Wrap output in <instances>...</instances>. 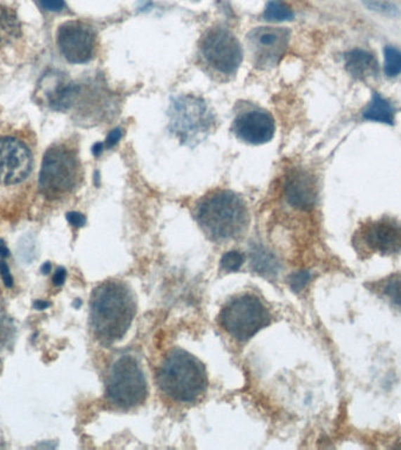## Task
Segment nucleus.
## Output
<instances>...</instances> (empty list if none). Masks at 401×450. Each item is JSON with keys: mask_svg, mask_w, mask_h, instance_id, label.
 Wrapping results in <instances>:
<instances>
[{"mask_svg": "<svg viewBox=\"0 0 401 450\" xmlns=\"http://www.w3.org/2000/svg\"><path fill=\"white\" fill-rule=\"evenodd\" d=\"M52 271V264L50 262L44 263L41 267H40V272L43 274H48Z\"/></svg>", "mask_w": 401, "mask_h": 450, "instance_id": "obj_35", "label": "nucleus"}, {"mask_svg": "<svg viewBox=\"0 0 401 450\" xmlns=\"http://www.w3.org/2000/svg\"><path fill=\"white\" fill-rule=\"evenodd\" d=\"M11 255V252L8 250V245L5 243L4 239H0V257L1 258H8Z\"/></svg>", "mask_w": 401, "mask_h": 450, "instance_id": "obj_33", "label": "nucleus"}, {"mask_svg": "<svg viewBox=\"0 0 401 450\" xmlns=\"http://www.w3.org/2000/svg\"><path fill=\"white\" fill-rule=\"evenodd\" d=\"M0 276L3 278V282H4L5 286L8 289H11L15 284V279L12 277L11 271H10V267H8V264L5 260H1L0 262Z\"/></svg>", "mask_w": 401, "mask_h": 450, "instance_id": "obj_28", "label": "nucleus"}, {"mask_svg": "<svg viewBox=\"0 0 401 450\" xmlns=\"http://www.w3.org/2000/svg\"><path fill=\"white\" fill-rule=\"evenodd\" d=\"M199 50L206 64L223 75H234L243 60V51L237 38L220 26L204 33Z\"/></svg>", "mask_w": 401, "mask_h": 450, "instance_id": "obj_7", "label": "nucleus"}, {"mask_svg": "<svg viewBox=\"0 0 401 450\" xmlns=\"http://www.w3.org/2000/svg\"><path fill=\"white\" fill-rule=\"evenodd\" d=\"M284 194L285 199L294 208L311 209L316 204V181L306 171H294L285 182Z\"/></svg>", "mask_w": 401, "mask_h": 450, "instance_id": "obj_14", "label": "nucleus"}, {"mask_svg": "<svg viewBox=\"0 0 401 450\" xmlns=\"http://www.w3.org/2000/svg\"><path fill=\"white\" fill-rule=\"evenodd\" d=\"M236 138L249 145H259L270 142L275 136L274 117L264 110H251L238 114L232 124Z\"/></svg>", "mask_w": 401, "mask_h": 450, "instance_id": "obj_13", "label": "nucleus"}, {"mask_svg": "<svg viewBox=\"0 0 401 450\" xmlns=\"http://www.w3.org/2000/svg\"><path fill=\"white\" fill-rule=\"evenodd\" d=\"M103 149H105V143L98 142V143H96V145H93V154H94L96 157H99L100 154L103 153Z\"/></svg>", "mask_w": 401, "mask_h": 450, "instance_id": "obj_34", "label": "nucleus"}, {"mask_svg": "<svg viewBox=\"0 0 401 450\" xmlns=\"http://www.w3.org/2000/svg\"><path fill=\"white\" fill-rule=\"evenodd\" d=\"M107 399L121 409H131L146 400L148 388L139 362L131 355H122L114 362L107 376Z\"/></svg>", "mask_w": 401, "mask_h": 450, "instance_id": "obj_5", "label": "nucleus"}, {"mask_svg": "<svg viewBox=\"0 0 401 450\" xmlns=\"http://www.w3.org/2000/svg\"><path fill=\"white\" fill-rule=\"evenodd\" d=\"M17 256L22 262L25 264H31V263L36 259V243L34 241H29L27 236L22 237L19 241L18 248H17Z\"/></svg>", "mask_w": 401, "mask_h": 450, "instance_id": "obj_24", "label": "nucleus"}, {"mask_svg": "<svg viewBox=\"0 0 401 450\" xmlns=\"http://www.w3.org/2000/svg\"><path fill=\"white\" fill-rule=\"evenodd\" d=\"M256 67H274L284 57L290 31L283 27H256L246 36Z\"/></svg>", "mask_w": 401, "mask_h": 450, "instance_id": "obj_10", "label": "nucleus"}, {"mask_svg": "<svg viewBox=\"0 0 401 450\" xmlns=\"http://www.w3.org/2000/svg\"><path fill=\"white\" fill-rule=\"evenodd\" d=\"M264 18L269 22H288L294 18V12L288 4L282 0H271L266 5Z\"/></svg>", "mask_w": 401, "mask_h": 450, "instance_id": "obj_20", "label": "nucleus"}, {"mask_svg": "<svg viewBox=\"0 0 401 450\" xmlns=\"http://www.w3.org/2000/svg\"><path fill=\"white\" fill-rule=\"evenodd\" d=\"M380 291L395 307L401 310V273H397L383 280Z\"/></svg>", "mask_w": 401, "mask_h": 450, "instance_id": "obj_21", "label": "nucleus"}, {"mask_svg": "<svg viewBox=\"0 0 401 450\" xmlns=\"http://www.w3.org/2000/svg\"><path fill=\"white\" fill-rule=\"evenodd\" d=\"M66 218H67L68 223L75 227H81L86 224V217L77 211L66 213Z\"/></svg>", "mask_w": 401, "mask_h": 450, "instance_id": "obj_29", "label": "nucleus"}, {"mask_svg": "<svg viewBox=\"0 0 401 450\" xmlns=\"http://www.w3.org/2000/svg\"><path fill=\"white\" fill-rule=\"evenodd\" d=\"M195 217L206 234L217 241L239 237L249 224L244 201L228 190H217L199 199Z\"/></svg>", "mask_w": 401, "mask_h": 450, "instance_id": "obj_2", "label": "nucleus"}, {"mask_svg": "<svg viewBox=\"0 0 401 450\" xmlns=\"http://www.w3.org/2000/svg\"><path fill=\"white\" fill-rule=\"evenodd\" d=\"M57 45L63 57L71 64H86L96 51L94 29L84 22L71 20L58 29Z\"/></svg>", "mask_w": 401, "mask_h": 450, "instance_id": "obj_9", "label": "nucleus"}, {"mask_svg": "<svg viewBox=\"0 0 401 450\" xmlns=\"http://www.w3.org/2000/svg\"><path fill=\"white\" fill-rule=\"evenodd\" d=\"M66 276H67L66 269H64V267H58L57 271H55L53 276L54 285H55V286H61V285H64L65 280H66Z\"/></svg>", "mask_w": 401, "mask_h": 450, "instance_id": "obj_31", "label": "nucleus"}, {"mask_svg": "<svg viewBox=\"0 0 401 450\" xmlns=\"http://www.w3.org/2000/svg\"><path fill=\"white\" fill-rule=\"evenodd\" d=\"M310 273L306 271H299V272L294 273L291 278H290V285L291 289L296 292L302 291L305 287L306 284L309 282Z\"/></svg>", "mask_w": 401, "mask_h": 450, "instance_id": "obj_26", "label": "nucleus"}, {"mask_svg": "<svg viewBox=\"0 0 401 450\" xmlns=\"http://www.w3.org/2000/svg\"><path fill=\"white\" fill-rule=\"evenodd\" d=\"M79 87L71 82H66L63 79L57 80L52 87L46 91L47 105L55 110H66L74 102L75 96L78 95Z\"/></svg>", "mask_w": 401, "mask_h": 450, "instance_id": "obj_16", "label": "nucleus"}, {"mask_svg": "<svg viewBox=\"0 0 401 450\" xmlns=\"http://www.w3.org/2000/svg\"><path fill=\"white\" fill-rule=\"evenodd\" d=\"M81 180V164L71 145L55 143L44 155L39 175L40 192L50 199H60L73 192Z\"/></svg>", "mask_w": 401, "mask_h": 450, "instance_id": "obj_4", "label": "nucleus"}, {"mask_svg": "<svg viewBox=\"0 0 401 450\" xmlns=\"http://www.w3.org/2000/svg\"><path fill=\"white\" fill-rule=\"evenodd\" d=\"M254 269L262 274H275L278 271V263L274 256L264 250H256L252 252L251 258Z\"/></svg>", "mask_w": 401, "mask_h": 450, "instance_id": "obj_19", "label": "nucleus"}, {"mask_svg": "<svg viewBox=\"0 0 401 450\" xmlns=\"http://www.w3.org/2000/svg\"><path fill=\"white\" fill-rule=\"evenodd\" d=\"M346 71L355 79H366L372 77L376 72V58L364 50H352L345 55Z\"/></svg>", "mask_w": 401, "mask_h": 450, "instance_id": "obj_15", "label": "nucleus"}, {"mask_svg": "<svg viewBox=\"0 0 401 450\" xmlns=\"http://www.w3.org/2000/svg\"><path fill=\"white\" fill-rule=\"evenodd\" d=\"M362 4L371 11L378 12L380 15L397 17L399 13L397 6L390 0H362Z\"/></svg>", "mask_w": 401, "mask_h": 450, "instance_id": "obj_23", "label": "nucleus"}, {"mask_svg": "<svg viewBox=\"0 0 401 450\" xmlns=\"http://www.w3.org/2000/svg\"><path fill=\"white\" fill-rule=\"evenodd\" d=\"M136 313V299L124 283L107 282L93 291L91 326L103 344L121 340L129 330Z\"/></svg>", "mask_w": 401, "mask_h": 450, "instance_id": "obj_1", "label": "nucleus"}, {"mask_svg": "<svg viewBox=\"0 0 401 450\" xmlns=\"http://www.w3.org/2000/svg\"><path fill=\"white\" fill-rule=\"evenodd\" d=\"M244 263V257L241 252L229 251L221 259V266L222 269L225 270L228 272H235L241 269V266Z\"/></svg>", "mask_w": 401, "mask_h": 450, "instance_id": "obj_25", "label": "nucleus"}, {"mask_svg": "<svg viewBox=\"0 0 401 450\" xmlns=\"http://www.w3.org/2000/svg\"><path fill=\"white\" fill-rule=\"evenodd\" d=\"M121 138H122V131L119 128L110 131L105 142V148H113L114 145H117V142L120 141Z\"/></svg>", "mask_w": 401, "mask_h": 450, "instance_id": "obj_30", "label": "nucleus"}, {"mask_svg": "<svg viewBox=\"0 0 401 450\" xmlns=\"http://www.w3.org/2000/svg\"><path fill=\"white\" fill-rule=\"evenodd\" d=\"M33 155L29 145L15 135L0 136V185H15L32 173Z\"/></svg>", "mask_w": 401, "mask_h": 450, "instance_id": "obj_8", "label": "nucleus"}, {"mask_svg": "<svg viewBox=\"0 0 401 450\" xmlns=\"http://www.w3.org/2000/svg\"><path fill=\"white\" fill-rule=\"evenodd\" d=\"M48 307H51V303L47 300H36L33 303V309L38 310V311H44Z\"/></svg>", "mask_w": 401, "mask_h": 450, "instance_id": "obj_32", "label": "nucleus"}, {"mask_svg": "<svg viewBox=\"0 0 401 450\" xmlns=\"http://www.w3.org/2000/svg\"><path fill=\"white\" fill-rule=\"evenodd\" d=\"M157 381L166 395L185 404L199 400L208 387L202 362L182 350L171 352L164 359L157 373Z\"/></svg>", "mask_w": 401, "mask_h": 450, "instance_id": "obj_3", "label": "nucleus"}, {"mask_svg": "<svg viewBox=\"0 0 401 450\" xmlns=\"http://www.w3.org/2000/svg\"><path fill=\"white\" fill-rule=\"evenodd\" d=\"M364 119L392 126L394 124V108L379 93L374 92L364 112Z\"/></svg>", "mask_w": 401, "mask_h": 450, "instance_id": "obj_18", "label": "nucleus"}, {"mask_svg": "<svg viewBox=\"0 0 401 450\" xmlns=\"http://www.w3.org/2000/svg\"><path fill=\"white\" fill-rule=\"evenodd\" d=\"M269 310L262 300L252 294H243L231 299L220 315V323L231 337L248 340L270 324Z\"/></svg>", "mask_w": 401, "mask_h": 450, "instance_id": "obj_6", "label": "nucleus"}, {"mask_svg": "<svg viewBox=\"0 0 401 450\" xmlns=\"http://www.w3.org/2000/svg\"><path fill=\"white\" fill-rule=\"evenodd\" d=\"M39 3L43 8L50 12H60L65 8V0H39Z\"/></svg>", "mask_w": 401, "mask_h": 450, "instance_id": "obj_27", "label": "nucleus"}, {"mask_svg": "<svg viewBox=\"0 0 401 450\" xmlns=\"http://www.w3.org/2000/svg\"><path fill=\"white\" fill-rule=\"evenodd\" d=\"M385 65L383 70L387 77L394 78L401 73V52L395 47L386 46L383 50Z\"/></svg>", "mask_w": 401, "mask_h": 450, "instance_id": "obj_22", "label": "nucleus"}, {"mask_svg": "<svg viewBox=\"0 0 401 450\" xmlns=\"http://www.w3.org/2000/svg\"><path fill=\"white\" fill-rule=\"evenodd\" d=\"M22 34L18 15L12 8L0 6V47H8Z\"/></svg>", "mask_w": 401, "mask_h": 450, "instance_id": "obj_17", "label": "nucleus"}, {"mask_svg": "<svg viewBox=\"0 0 401 450\" xmlns=\"http://www.w3.org/2000/svg\"><path fill=\"white\" fill-rule=\"evenodd\" d=\"M213 124V117L206 103L196 98H181L176 101L171 114L173 131L183 142H192L199 135L208 133Z\"/></svg>", "mask_w": 401, "mask_h": 450, "instance_id": "obj_11", "label": "nucleus"}, {"mask_svg": "<svg viewBox=\"0 0 401 450\" xmlns=\"http://www.w3.org/2000/svg\"><path fill=\"white\" fill-rule=\"evenodd\" d=\"M359 244L365 252L383 256L401 252V224L392 220H379L366 224L359 234Z\"/></svg>", "mask_w": 401, "mask_h": 450, "instance_id": "obj_12", "label": "nucleus"}]
</instances>
